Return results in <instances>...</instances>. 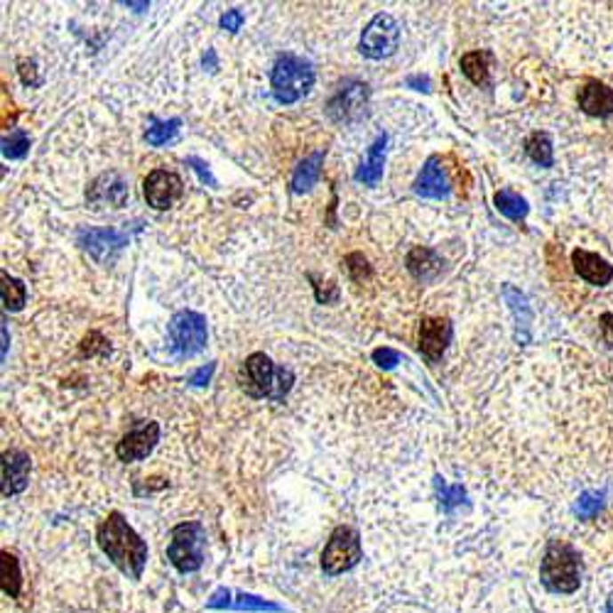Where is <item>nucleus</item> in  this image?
Masks as SVG:
<instances>
[{
	"instance_id": "nucleus-2",
	"label": "nucleus",
	"mask_w": 613,
	"mask_h": 613,
	"mask_svg": "<svg viewBox=\"0 0 613 613\" xmlns=\"http://www.w3.org/2000/svg\"><path fill=\"white\" fill-rule=\"evenodd\" d=\"M238 383L251 398H272L282 400L292 385V371L275 368V363L265 353H251L238 371Z\"/></svg>"
},
{
	"instance_id": "nucleus-27",
	"label": "nucleus",
	"mask_w": 613,
	"mask_h": 613,
	"mask_svg": "<svg viewBox=\"0 0 613 613\" xmlns=\"http://www.w3.org/2000/svg\"><path fill=\"white\" fill-rule=\"evenodd\" d=\"M0 280H3L0 290H3V304H5V310L18 312L22 304H25V300H28V290H25V285H22L18 278H11L8 272H3V275H0Z\"/></svg>"
},
{
	"instance_id": "nucleus-34",
	"label": "nucleus",
	"mask_w": 613,
	"mask_h": 613,
	"mask_svg": "<svg viewBox=\"0 0 613 613\" xmlns=\"http://www.w3.org/2000/svg\"><path fill=\"white\" fill-rule=\"evenodd\" d=\"M243 12L241 11H226L222 15V20H219V25H222L223 30H229V32H238L243 28Z\"/></svg>"
},
{
	"instance_id": "nucleus-16",
	"label": "nucleus",
	"mask_w": 613,
	"mask_h": 613,
	"mask_svg": "<svg viewBox=\"0 0 613 613\" xmlns=\"http://www.w3.org/2000/svg\"><path fill=\"white\" fill-rule=\"evenodd\" d=\"M579 109H582L586 116H593V118H609L613 116V89L606 86L601 81H586L579 93Z\"/></svg>"
},
{
	"instance_id": "nucleus-8",
	"label": "nucleus",
	"mask_w": 613,
	"mask_h": 613,
	"mask_svg": "<svg viewBox=\"0 0 613 613\" xmlns=\"http://www.w3.org/2000/svg\"><path fill=\"white\" fill-rule=\"evenodd\" d=\"M170 343L177 356H194L206 346V319L199 312H177L170 319Z\"/></svg>"
},
{
	"instance_id": "nucleus-19",
	"label": "nucleus",
	"mask_w": 613,
	"mask_h": 613,
	"mask_svg": "<svg viewBox=\"0 0 613 613\" xmlns=\"http://www.w3.org/2000/svg\"><path fill=\"white\" fill-rule=\"evenodd\" d=\"M206 606H209V609H236V611H280L278 603L258 599V596H253V593L229 592V589L214 592Z\"/></svg>"
},
{
	"instance_id": "nucleus-14",
	"label": "nucleus",
	"mask_w": 613,
	"mask_h": 613,
	"mask_svg": "<svg viewBox=\"0 0 613 613\" xmlns=\"http://www.w3.org/2000/svg\"><path fill=\"white\" fill-rule=\"evenodd\" d=\"M128 243V236L113 231V229H81L79 246L89 251L96 261H106L113 253H118Z\"/></svg>"
},
{
	"instance_id": "nucleus-18",
	"label": "nucleus",
	"mask_w": 613,
	"mask_h": 613,
	"mask_svg": "<svg viewBox=\"0 0 613 613\" xmlns=\"http://www.w3.org/2000/svg\"><path fill=\"white\" fill-rule=\"evenodd\" d=\"M572 265L577 275L586 280L589 285H609L613 280V265L603 261L601 255H596L592 251H584V248H577L572 253Z\"/></svg>"
},
{
	"instance_id": "nucleus-24",
	"label": "nucleus",
	"mask_w": 613,
	"mask_h": 613,
	"mask_svg": "<svg viewBox=\"0 0 613 613\" xmlns=\"http://www.w3.org/2000/svg\"><path fill=\"white\" fill-rule=\"evenodd\" d=\"M525 152H528V157L535 162V165H540V167H553L554 165V150H553V138L547 135V133H533V135H528V141H525Z\"/></svg>"
},
{
	"instance_id": "nucleus-40",
	"label": "nucleus",
	"mask_w": 613,
	"mask_h": 613,
	"mask_svg": "<svg viewBox=\"0 0 613 613\" xmlns=\"http://www.w3.org/2000/svg\"><path fill=\"white\" fill-rule=\"evenodd\" d=\"M8 356V329L3 327V359Z\"/></svg>"
},
{
	"instance_id": "nucleus-36",
	"label": "nucleus",
	"mask_w": 613,
	"mask_h": 613,
	"mask_svg": "<svg viewBox=\"0 0 613 613\" xmlns=\"http://www.w3.org/2000/svg\"><path fill=\"white\" fill-rule=\"evenodd\" d=\"M20 77H22V81L28 84V86H35V84H40V79H37V69H35V61H28V60H22L20 64Z\"/></svg>"
},
{
	"instance_id": "nucleus-26",
	"label": "nucleus",
	"mask_w": 613,
	"mask_h": 613,
	"mask_svg": "<svg viewBox=\"0 0 613 613\" xmlns=\"http://www.w3.org/2000/svg\"><path fill=\"white\" fill-rule=\"evenodd\" d=\"M462 71L476 86L488 84V54L486 52H469V54H464Z\"/></svg>"
},
{
	"instance_id": "nucleus-22",
	"label": "nucleus",
	"mask_w": 613,
	"mask_h": 613,
	"mask_svg": "<svg viewBox=\"0 0 613 613\" xmlns=\"http://www.w3.org/2000/svg\"><path fill=\"white\" fill-rule=\"evenodd\" d=\"M322 165H324V150H317L312 152L310 157H304V160L297 165V170H294V174H292V181L290 187L294 194H302V191H310L317 184V180H319V174H322Z\"/></svg>"
},
{
	"instance_id": "nucleus-9",
	"label": "nucleus",
	"mask_w": 613,
	"mask_h": 613,
	"mask_svg": "<svg viewBox=\"0 0 613 613\" xmlns=\"http://www.w3.org/2000/svg\"><path fill=\"white\" fill-rule=\"evenodd\" d=\"M142 190H145V199H148L152 209L165 212V209H170L172 204L180 199L181 191H184V184H181L180 174H174V172L152 170L148 174Z\"/></svg>"
},
{
	"instance_id": "nucleus-6",
	"label": "nucleus",
	"mask_w": 613,
	"mask_h": 613,
	"mask_svg": "<svg viewBox=\"0 0 613 613\" xmlns=\"http://www.w3.org/2000/svg\"><path fill=\"white\" fill-rule=\"evenodd\" d=\"M361 535L349 525H339L327 540V547L322 553V569L327 577H339V574L353 569L361 562Z\"/></svg>"
},
{
	"instance_id": "nucleus-23",
	"label": "nucleus",
	"mask_w": 613,
	"mask_h": 613,
	"mask_svg": "<svg viewBox=\"0 0 613 613\" xmlns=\"http://www.w3.org/2000/svg\"><path fill=\"white\" fill-rule=\"evenodd\" d=\"M493 201H496V209H498L505 219H511V222H523L525 216H528V212H530L528 201L513 190L496 191Z\"/></svg>"
},
{
	"instance_id": "nucleus-1",
	"label": "nucleus",
	"mask_w": 613,
	"mask_h": 613,
	"mask_svg": "<svg viewBox=\"0 0 613 613\" xmlns=\"http://www.w3.org/2000/svg\"><path fill=\"white\" fill-rule=\"evenodd\" d=\"M96 540L103 554L111 560L123 574L141 579L148 562V544L133 530L121 513H111L96 530Z\"/></svg>"
},
{
	"instance_id": "nucleus-35",
	"label": "nucleus",
	"mask_w": 613,
	"mask_h": 613,
	"mask_svg": "<svg viewBox=\"0 0 613 613\" xmlns=\"http://www.w3.org/2000/svg\"><path fill=\"white\" fill-rule=\"evenodd\" d=\"M214 371H216V363H209V366H201L199 371L191 373L190 383H191V385H197V388H201V385H206V383L212 381Z\"/></svg>"
},
{
	"instance_id": "nucleus-15",
	"label": "nucleus",
	"mask_w": 613,
	"mask_h": 613,
	"mask_svg": "<svg viewBox=\"0 0 613 613\" xmlns=\"http://www.w3.org/2000/svg\"><path fill=\"white\" fill-rule=\"evenodd\" d=\"M30 481V456L11 449L3 454V496L11 498L28 488Z\"/></svg>"
},
{
	"instance_id": "nucleus-32",
	"label": "nucleus",
	"mask_w": 613,
	"mask_h": 613,
	"mask_svg": "<svg viewBox=\"0 0 613 613\" xmlns=\"http://www.w3.org/2000/svg\"><path fill=\"white\" fill-rule=\"evenodd\" d=\"M343 268H346V272H349V278H351L353 282L368 280V278L373 275L371 265H368V261L363 258L361 253H351V255H346Z\"/></svg>"
},
{
	"instance_id": "nucleus-31",
	"label": "nucleus",
	"mask_w": 613,
	"mask_h": 613,
	"mask_svg": "<svg viewBox=\"0 0 613 613\" xmlns=\"http://www.w3.org/2000/svg\"><path fill=\"white\" fill-rule=\"evenodd\" d=\"M603 508V493L601 491H586L579 496V501H577V508H574V513L579 515L582 520H592V518H596L599 515V511Z\"/></svg>"
},
{
	"instance_id": "nucleus-4",
	"label": "nucleus",
	"mask_w": 613,
	"mask_h": 613,
	"mask_svg": "<svg viewBox=\"0 0 613 613\" xmlns=\"http://www.w3.org/2000/svg\"><path fill=\"white\" fill-rule=\"evenodd\" d=\"M540 579L554 593H574L579 589V557L572 544L564 540H550L540 567Z\"/></svg>"
},
{
	"instance_id": "nucleus-41",
	"label": "nucleus",
	"mask_w": 613,
	"mask_h": 613,
	"mask_svg": "<svg viewBox=\"0 0 613 613\" xmlns=\"http://www.w3.org/2000/svg\"><path fill=\"white\" fill-rule=\"evenodd\" d=\"M606 611L613 613V596H611V599H609V603H606Z\"/></svg>"
},
{
	"instance_id": "nucleus-28",
	"label": "nucleus",
	"mask_w": 613,
	"mask_h": 613,
	"mask_svg": "<svg viewBox=\"0 0 613 613\" xmlns=\"http://www.w3.org/2000/svg\"><path fill=\"white\" fill-rule=\"evenodd\" d=\"M434 488H437V496H440V503H442L444 513H452L456 505H462L466 501V491L462 486H449L444 479H434Z\"/></svg>"
},
{
	"instance_id": "nucleus-25",
	"label": "nucleus",
	"mask_w": 613,
	"mask_h": 613,
	"mask_svg": "<svg viewBox=\"0 0 613 613\" xmlns=\"http://www.w3.org/2000/svg\"><path fill=\"white\" fill-rule=\"evenodd\" d=\"M0 557H3V592L11 599H18L22 592V574L18 557L11 553H3Z\"/></svg>"
},
{
	"instance_id": "nucleus-38",
	"label": "nucleus",
	"mask_w": 613,
	"mask_h": 613,
	"mask_svg": "<svg viewBox=\"0 0 613 613\" xmlns=\"http://www.w3.org/2000/svg\"><path fill=\"white\" fill-rule=\"evenodd\" d=\"M410 89L415 91H424V93H430L432 91V81L427 79V77H420V74H415V77H407V81H405Z\"/></svg>"
},
{
	"instance_id": "nucleus-11",
	"label": "nucleus",
	"mask_w": 613,
	"mask_h": 613,
	"mask_svg": "<svg viewBox=\"0 0 613 613\" xmlns=\"http://www.w3.org/2000/svg\"><path fill=\"white\" fill-rule=\"evenodd\" d=\"M366 103H368V86L361 81H349L329 103V116L334 121L351 123L366 113Z\"/></svg>"
},
{
	"instance_id": "nucleus-39",
	"label": "nucleus",
	"mask_w": 613,
	"mask_h": 613,
	"mask_svg": "<svg viewBox=\"0 0 613 613\" xmlns=\"http://www.w3.org/2000/svg\"><path fill=\"white\" fill-rule=\"evenodd\" d=\"M601 329L606 334V339L613 343V314H601Z\"/></svg>"
},
{
	"instance_id": "nucleus-37",
	"label": "nucleus",
	"mask_w": 613,
	"mask_h": 613,
	"mask_svg": "<svg viewBox=\"0 0 613 613\" xmlns=\"http://www.w3.org/2000/svg\"><path fill=\"white\" fill-rule=\"evenodd\" d=\"M187 162H190L194 170L199 172V177H201V181H204V184H209V187H216V180H214V177H212V172H209V167H206V165H204V162H201L199 157H190V160H187Z\"/></svg>"
},
{
	"instance_id": "nucleus-29",
	"label": "nucleus",
	"mask_w": 613,
	"mask_h": 613,
	"mask_svg": "<svg viewBox=\"0 0 613 613\" xmlns=\"http://www.w3.org/2000/svg\"><path fill=\"white\" fill-rule=\"evenodd\" d=\"M180 125H181L180 118H172V121H155L150 128H148V133H145V141L150 142V145H155V148L167 145V142L177 135Z\"/></svg>"
},
{
	"instance_id": "nucleus-10",
	"label": "nucleus",
	"mask_w": 613,
	"mask_h": 613,
	"mask_svg": "<svg viewBox=\"0 0 613 613\" xmlns=\"http://www.w3.org/2000/svg\"><path fill=\"white\" fill-rule=\"evenodd\" d=\"M160 440V424L157 423H141L133 427L131 432L123 437L118 447H116V454L121 462H141L148 454L155 449V444Z\"/></svg>"
},
{
	"instance_id": "nucleus-5",
	"label": "nucleus",
	"mask_w": 613,
	"mask_h": 613,
	"mask_svg": "<svg viewBox=\"0 0 613 613\" xmlns=\"http://www.w3.org/2000/svg\"><path fill=\"white\" fill-rule=\"evenodd\" d=\"M204 544L206 533L199 523H180L172 530L170 547H167V560L174 564V569L181 574L197 572L204 564Z\"/></svg>"
},
{
	"instance_id": "nucleus-20",
	"label": "nucleus",
	"mask_w": 613,
	"mask_h": 613,
	"mask_svg": "<svg viewBox=\"0 0 613 613\" xmlns=\"http://www.w3.org/2000/svg\"><path fill=\"white\" fill-rule=\"evenodd\" d=\"M405 265H407V270H410V275H413L415 280L432 282L434 278L442 272L444 262L437 251L424 248V246H417V248H413V251L407 253Z\"/></svg>"
},
{
	"instance_id": "nucleus-21",
	"label": "nucleus",
	"mask_w": 613,
	"mask_h": 613,
	"mask_svg": "<svg viewBox=\"0 0 613 613\" xmlns=\"http://www.w3.org/2000/svg\"><path fill=\"white\" fill-rule=\"evenodd\" d=\"M385 145H388V138L385 135H378L375 142L368 148V157L366 162H361V167L356 172V180L368 184V187H375L383 177V167H385Z\"/></svg>"
},
{
	"instance_id": "nucleus-7",
	"label": "nucleus",
	"mask_w": 613,
	"mask_h": 613,
	"mask_svg": "<svg viewBox=\"0 0 613 613\" xmlns=\"http://www.w3.org/2000/svg\"><path fill=\"white\" fill-rule=\"evenodd\" d=\"M400 44V28L392 15L378 12L361 35V54L368 60H385L398 50Z\"/></svg>"
},
{
	"instance_id": "nucleus-13",
	"label": "nucleus",
	"mask_w": 613,
	"mask_h": 613,
	"mask_svg": "<svg viewBox=\"0 0 613 613\" xmlns=\"http://www.w3.org/2000/svg\"><path fill=\"white\" fill-rule=\"evenodd\" d=\"M86 199L96 209H101V206L121 209L123 204L128 201V184H125V180L118 172H106V174H101L99 180L91 181Z\"/></svg>"
},
{
	"instance_id": "nucleus-17",
	"label": "nucleus",
	"mask_w": 613,
	"mask_h": 613,
	"mask_svg": "<svg viewBox=\"0 0 613 613\" xmlns=\"http://www.w3.org/2000/svg\"><path fill=\"white\" fill-rule=\"evenodd\" d=\"M415 191L424 199H444L449 194V177H447V170L442 167V160L437 155L424 162L423 172L415 180Z\"/></svg>"
},
{
	"instance_id": "nucleus-3",
	"label": "nucleus",
	"mask_w": 613,
	"mask_h": 613,
	"mask_svg": "<svg viewBox=\"0 0 613 613\" xmlns=\"http://www.w3.org/2000/svg\"><path fill=\"white\" fill-rule=\"evenodd\" d=\"M270 86L278 103H294L314 86V67L297 54H280L270 71Z\"/></svg>"
},
{
	"instance_id": "nucleus-33",
	"label": "nucleus",
	"mask_w": 613,
	"mask_h": 613,
	"mask_svg": "<svg viewBox=\"0 0 613 613\" xmlns=\"http://www.w3.org/2000/svg\"><path fill=\"white\" fill-rule=\"evenodd\" d=\"M373 363H375L378 368H383V371H391V368H395V366L400 363V353L392 351L388 346H383V349H375V351H373Z\"/></svg>"
},
{
	"instance_id": "nucleus-12",
	"label": "nucleus",
	"mask_w": 613,
	"mask_h": 613,
	"mask_svg": "<svg viewBox=\"0 0 613 613\" xmlns=\"http://www.w3.org/2000/svg\"><path fill=\"white\" fill-rule=\"evenodd\" d=\"M452 339V322L444 317H424L420 324V353L430 363H437Z\"/></svg>"
},
{
	"instance_id": "nucleus-30",
	"label": "nucleus",
	"mask_w": 613,
	"mask_h": 613,
	"mask_svg": "<svg viewBox=\"0 0 613 613\" xmlns=\"http://www.w3.org/2000/svg\"><path fill=\"white\" fill-rule=\"evenodd\" d=\"M28 150H30V135L25 131H20V128H15L11 135L3 138V155H5V157L20 160V157L28 155Z\"/></svg>"
}]
</instances>
